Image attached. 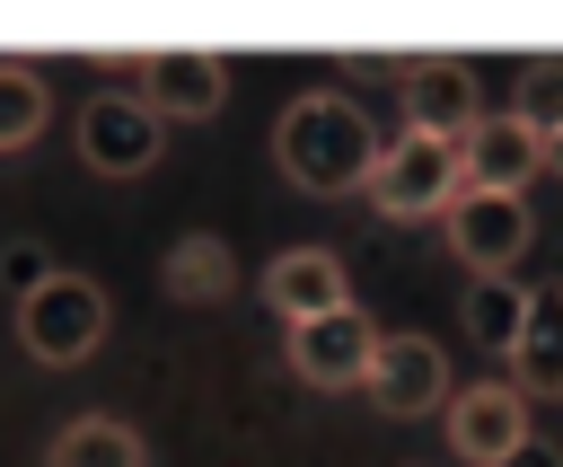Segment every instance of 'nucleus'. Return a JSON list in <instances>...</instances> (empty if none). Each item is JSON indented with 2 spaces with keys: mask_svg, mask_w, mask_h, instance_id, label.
I'll return each mask as SVG.
<instances>
[{
  "mask_svg": "<svg viewBox=\"0 0 563 467\" xmlns=\"http://www.w3.org/2000/svg\"><path fill=\"white\" fill-rule=\"evenodd\" d=\"M378 150H387V141H378L369 106L343 97V88H308V97H290L282 123H273V167H282L299 194H317V203H334V194H369Z\"/></svg>",
  "mask_w": 563,
  "mask_h": 467,
  "instance_id": "nucleus-1",
  "label": "nucleus"
},
{
  "mask_svg": "<svg viewBox=\"0 0 563 467\" xmlns=\"http://www.w3.org/2000/svg\"><path fill=\"white\" fill-rule=\"evenodd\" d=\"M106 326H114V300H106V282H88V273H53L44 291L18 300V344H26L44 370L88 361V352L106 344Z\"/></svg>",
  "mask_w": 563,
  "mask_h": 467,
  "instance_id": "nucleus-2",
  "label": "nucleus"
},
{
  "mask_svg": "<svg viewBox=\"0 0 563 467\" xmlns=\"http://www.w3.org/2000/svg\"><path fill=\"white\" fill-rule=\"evenodd\" d=\"M158 150H167V123L150 115L141 88H97V97L79 106V167H88V176L132 185V176L158 167Z\"/></svg>",
  "mask_w": 563,
  "mask_h": 467,
  "instance_id": "nucleus-3",
  "label": "nucleus"
},
{
  "mask_svg": "<svg viewBox=\"0 0 563 467\" xmlns=\"http://www.w3.org/2000/svg\"><path fill=\"white\" fill-rule=\"evenodd\" d=\"M440 229H449V247H457V264L475 282H510V264L537 247L528 194H484V185H457V203L440 211Z\"/></svg>",
  "mask_w": 563,
  "mask_h": 467,
  "instance_id": "nucleus-4",
  "label": "nucleus"
},
{
  "mask_svg": "<svg viewBox=\"0 0 563 467\" xmlns=\"http://www.w3.org/2000/svg\"><path fill=\"white\" fill-rule=\"evenodd\" d=\"M457 141H422V132H396L369 167V203L378 220H440L457 203Z\"/></svg>",
  "mask_w": 563,
  "mask_h": 467,
  "instance_id": "nucleus-5",
  "label": "nucleus"
},
{
  "mask_svg": "<svg viewBox=\"0 0 563 467\" xmlns=\"http://www.w3.org/2000/svg\"><path fill=\"white\" fill-rule=\"evenodd\" d=\"M369 405L387 423H422V414H449V352L431 335H378L369 352Z\"/></svg>",
  "mask_w": 563,
  "mask_h": 467,
  "instance_id": "nucleus-6",
  "label": "nucleus"
},
{
  "mask_svg": "<svg viewBox=\"0 0 563 467\" xmlns=\"http://www.w3.org/2000/svg\"><path fill=\"white\" fill-rule=\"evenodd\" d=\"M449 458L466 467H501L519 441H528V397L510 379H475V388H449Z\"/></svg>",
  "mask_w": 563,
  "mask_h": 467,
  "instance_id": "nucleus-7",
  "label": "nucleus"
},
{
  "mask_svg": "<svg viewBox=\"0 0 563 467\" xmlns=\"http://www.w3.org/2000/svg\"><path fill=\"white\" fill-rule=\"evenodd\" d=\"M141 97H150V115L158 123H211L220 106H229V62L220 53H202V44H167V53H150L141 62V79H132Z\"/></svg>",
  "mask_w": 563,
  "mask_h": 467,
  "instance_id": "nucleus-8",
  "label": "nucleus"
},
{
  "mask_svg": "<svg viewBox=\"0 0 563 467\" xmlns=\"http://www.w3.org/2000/svg\"><path fill=\"white\" fill-rule=\"evenodd\" d=\"M405 132H422V141H466L475 132V70L466 62H449V53H422V62H405Z\"/></svg>",
  "mask_w": 563,
  "mask_h": 467,
  "instance_id": "nucleus-9",
  "label": "nucleus"
},
{
  "mask_svg": "<svg viewBox=\"0 0 563 467\" xmlns=\"http://www.w3.org/2000/svg\"><path fill=\"white\" fill-rule=\"evenodd\" d=\"M264 308L290 317V326L352 308V273H343V256H334V247H282V256L264 264Z\"/></svg>",
  "mask_w": 563,
  "mask_h": 467,
  "instance_id": "nucleus-10",
  "label": "nucleus"
},
{
  "mask_svg": "<svg viewBox=\"0 0 563 467\" xmlns=\"http://www.w3.org/2000/svg\"><path fill=\"white\" fill-rule=\"evenodd\" d=\"M369 352H378V326L361 308H334V317L290 326V370L308 388H361L369 379Z\"/></svg>",
  "mask_w": 563,
  "mask_h": 467,
  "instance_id": "nucleus-11",
  "label": "nucleus"
},
{
  "mask_svg": "<svg viewBox=\"0 0 563 467\" xmlns=\"http://www.w3.org/2000/svg\"><path fill=\"white\" fill-rule=\"evenodd\" d=\"M537 167H545V141L519 115H475V132L457 141V176L484 185V194H519Z\"/></svg>",
  "mask_w": 563,
  "mask_h": 467,
  "instance_id": "nucleus-12",
  "label": "nucleus"
},
{
  "mask_svg": "<svg viewBox=\"0 0 563 467\" xmlns=\"http://www.w3.org/2000/svg\"><path fill=\"white\" fill-rule=\"evenodd\" d=\"M519 397H563V282H528V326L510 344Z\"/></svg>",
  "mask_w": 563,
  "mask_h": 467,
  "instance_id": "nucleus-13",
  "label": "nucleus"
},
{
  "mask_svg": "<svg viewBox=\"0 0 563 467\" xmlns=\"http://www.w3.org/2000/svg\"><path fill=\"white\" fill-rule=\"evenodd\" d=\"M158 291H167L176 308H220V300L238 291V256H229V238L185 229V238L158 256Z\"/></svg>",
  "mask_w": 563,
  "mask_h": 467,
  "instance_id": "nucleus-14",
  "label": "nucleus"
},
{
  "mask_svg": "<svg viewBox=\"0 0 563 467\" xmlns=\"http://www.w3.org/2000/svg\"><path fill=\"white\" fill-rule=\"evenodd\" d=\"M44 467H150V449L123 414H70L44 449Z\"/></svg>",
  "mask_w": 563,
  "mask_h": 467,
  "instance_id": "nucleus-15",
  "label": "nucleus"
},
{
  "mask_svg": "<svg viewBox=\"0 0 563 467\" xmlns=\"http://www.w3.org/2000/svg\"><path fill=\"white\" fill-rule=\"evenodd\" d=\"M44 123H53V79L35 62H0V150L44 141Z\"/></svg>",
  "mask_w": 563,
  "mask_h": 467,
  "instance_id": "nucleus-16",
  "label": "nucleus"
},
{
  "mask_svg": "<svg viewBox=\"0 0 563 467\" xmlns=\"http://www.w3.org/2000/svg\"><path fill=\"white\" fill-rule=\"evenodd\" d=\"M519 326H528V282H475V291H466V335H475L484 352L510 361Z\"/></svg>",
  "mask_w": 563,
  "mask_h": 467,
  "instance_id": "nucleus-17",
  "label": "nucleus"
},
{
  "mask_svg": "<svg viewBox=\"0 0 563 467\" xmlns=\"http://www.w3.org/2000/svg\"><path fill=\"white\" fill-rule=\"evenodd\" d=\"M510 115H519L537 141L563 132V53H537V62L519 70V106H510Z\"/></svg>",
  "mask_w": 563,
  "mask_h": 467,
  "instance_id": "nucleus-18",
  "label": "nucleus"
},
{
  "mask_svg": "<svg viewBox=\"0 0 563 467\" xmlns=\"http://www.w3.org/2000/svg\"><path fill=\"white\" fill-rule=\"evenodd\" d=\"M53 273H62V264H53V256H44L35 238H9V247H0V291H9V300H26V291H44Z\"/></svg>",
  "mask_w": 563,
  "mask_h": 467,
  "instance_id": "nucleus-19",
  "label": "nucleus"
},
{
  "mask_svg": "<svg viewBox=\"0 0 563 467\" xmlns=\"http://www.w3.org/2000/svg\"><path fill=\"white\" fill-rule=\"evenodd\" d=\"M501 467H563V449H554V441H545V432H528V441H519V449H510V458H501Z\"/></svg>",
  "mask_w": 563,
  "mask_h": 467,
  "instance_id": "nucleus-20",
  "label": "nucleus"
},
{
  "mask_svg": "<svg viewBox=\"0 0 563 467\" xmlns=\"http://www.w3.org/2000/svg\"><path fill=\"white\" fill-rule=\"evenodd\" d=\"M545 167H554V176H563V132H545Z\"/></svg>",
  "mask_w": 563,
  "mask_h": 467,
  "instance_id": "nucleus-21",
  "label": "nucleus"
}]
</instances>
